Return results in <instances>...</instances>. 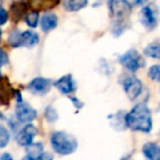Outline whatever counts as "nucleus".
<instances>
[{"label": "nucleus", "instance_id": "obj_1", "mask_svg": "<svg viewBox=\"0 0 160 160\" xmlns=\"http://www.w3.org/2000/svg\"><path fill=\"white\" fill-rule=\"evenodd\" d=\"M125 124L132 131L149 133L152 128V118L148 105L146 103L136 104L125 115Z\"/></svg>", "mask_w": 160, "mask_h": 160}, {"label": "nucleus", "instance_id": "obj_2", "mask_svg": "<svg viewBox=\"0 0 160 160\" xmlns=\"http://www.w3.org/2000/svg\"><path fill=\"white\" fill-rule=\"evenodd\" d=\"M51 145L55 152L62 156L70 155L75 152L78 148V142L75 136L62 131L54 132L52 134Z\"/></svg>", "mask_w": 160, "mask_h": 160}, {"label": "nucleus", "instance_id": "obj_3", "mask_svg": "<svg viewBox=\"0 0 160 160\" xmlns=\"http://www.w3.org/2000/svg\"><path fill=\"white\" fill-rule=\"evenodd\" d=\"M120 62L125 68L133 72L138 70L140 67H144L145 65L144 58L140 56V54L136 49H129L128 52L123 54L120 57Z\"/></svg>", "mask_w": 160, "mask_h": 160}, {"label": "nucleus", "instance_id": "obj_4", "mask_svg": "<svg viewBox=\"0 0 160 160\" xmlns=\"http://www.w3.org/2000/svg\"><path fill=\"white\" fill-rule=\"evenodd\" d=\"M158 17H159V12L156 5L148 3L142 7L140 11V22L147 30H152L158 23Z\"/></svg>", "mask_w": 160, "mask_h": 160}, {"label": "nucleus", "instance_id": "obj_5", "mask_svg": "<svg viewBox=\"0 0 160 160\" xmlns=\"http://www.w3.org/2000/svg\"><path fill=\"white\" fill-rule=\"evenodd\" d=\"M123 88H124V91L127 94V97L131 100H135L142 93V83L137 77L129 76V77L125 78L124 81H123Z\"/></svg>", "mask_w": 160, "mask_h": 160}, {"label": "nucleus", "instance_id": "obj_6", "mask_svg": "<svg viewBox=\"0 0 160 160\" xmlns=\"http://www.w3.org/2000/svg\"><path fill=\"white\" fill-rule=\"evenodd\" d=\"M36 134H38V128L34 125L32 124L25 125L17 134L16 136L17 142L20 146H25V147L31 146L33 144V139L36 136Z\"/></svg>", "mask_w": 160, "mask_h": 160}, {"label": "nucleus", "instance_id": "obj_7", "mask_svg": "<svg viewBox=\"0 0 160 160\" xmlns=\"http://www.w3.org/2000/svg\"><path fill=\"white\" fill-rule=\"evenodd\" d=\"M16 116L19 122L30 123L34 121L38 116V112L30 104L25 102H20L16 107Z\"/></svg>", "mask_w": 160, "mask_h": 160}, {"label": "nucleus", "instance_id": "obj_8", "mask_svg": "<svg viewBox=\"0 0 160 160\" xmlns=\"http://www.w3.org/2000/svg\"><path fill=\"white\" fill-rule=\"evenodd\" d=\"M52 85H53L52 80L43 77H36L30 81V83L28 85V89L32 93L38 94V96H43V94H46L49 91Z\"/></svg>", "mask_w": 160, "mask_h": 160}, {"label": "nucleus", "instance_id": "obj_9", "mask_svg": "<svg viewBox=\"0 0 160 160\" xmlns=\"http://www.w3.org/2000/svg\"><path fill=\"white\" fill-rule=\"evenodd\" d=\"M54 86L64 94H69L76 90V83L71 75L62 76V78L54 82Z\"/></svg>", "mask_w": 160, "mask_h": 160}, {"label": "nucleus", "instance_id": "obj_10", "mask_svg": "<svg viewBox=\"0 0 160 160\" xmlns=\"http://www.w3.org/2000/svg\"><path fill=\"white\" fill-rule=\"evenodd\" d=\"M110 12L115 18H123L132 10L131 5L127 1H110Z\"/></svg>", "mask_w": 160, "mask_h": 160}, {"label": "nucleus", "instance_id": "obj_11", "mask_svg": "<svg viewBox=\"0 0 160 160\" xmlns=\"http://www.w3.org/2000/svg\"><path fill=\"white\" fill-rule=\"evenodd\" d=\"M142 152L147 160H160V146L149 142L142 146Z\"/></svg>", "mask_w": 160, "mask_h": 160}, {"label": "nucleus", "instance_id": "obj_12", "mask_svg": "<svg viewBox=\"0 0 160 160\" xmlns=\"http://www.w3.org/2000/svg\"><path fill=\"white\" fill-rule=\"evenodd\" d=\"M0 87H1L0 88V101L2 104H7L10 102V99L13 96V89L6 77H2V79H1Z\"/></svg>", "mask_w": 160, "mask_h": 160}, {"label": "nucleus", "instance_id": "obj_13", "mask_svg": "<svg viewBox=\"0 0 160 160\" xmlns=\"http://www.w3.org/2000/svg\"><path fill=\"white\" fill-rule=\"evenodd\" d=\"M58 24V19L55 13L47 12L44 13L41 19V28L44 32H49L54 30Z\"/></svg>", "mask_w": 160, "mask_h": 160}, {"label": "nucleus", "instance_id": "obj_14", "mask_svg": "<svg viewBox=\"0 0 160 160\" xmlns=\"http://www.w3.org/2000/svg\"><path fill=\"white\" fill-rule=\"evenodd\" d=\"M40 42V36L38 33L33 31H24L22 32V40H21V45L25 47H34Z\"/></svg>", "mask_w": 160, "mask_h": 160}, {"label": "nucleus", "instance_id": "obj_15", "mask_svg": "<svg viewBox=\"0 0 160 160\" xmlns=\"http://www.w3.org/2000/svg\"><path fill=\"white\" fill-rule=\"evenodd\" d=\"M28 11V3L25 2H13L11 5V14L12 20L14 22L20 21V19Z\"/></svg>", "mask_w": 160, "mask_h": 160}, {"label": "nucleus", "instance_id": "obj_16", "mask_svg": "<svg viewBox=\"0 0 160 160\" xmlns=\"http://www.w3.org/2000/svg\"><path fill=\"white\" fill-rule=\"evenodd\" d=\"M27 156L33 158L34 160H38L44 153V146L41 142H35V144H32L31 146L27 147Z\"/></svg>", "mask_w": 160, "mask_h": 160}, {"label": "nucleus", "instance_id": "obj_17", "mask_svg": "<svg viewBox=\"0 0 160 160\" xmlns=\"http://www.w3.org/2000/svg\"><path fill=\"white\" fill-rule=\"evenodd\" d=\"M62 5L68 11H79L86 6H88V1L86 0H67L62 2Z\"/></svg>", "mask_w": 160, "mask_h": 160}, {"label": "nucleus", "instance_id": "obj_18", "mask_svg": "<svg viewBox=\"0 0 160 160\" xmlns=\"http://www.w3.org/2000/svg\"><path fill=\"white\" fill-rule=\"evenodd\" d=\"M145 55L160 59V43H151L145 48Z\"/></svg>", "mask_w": 160, "mask_h": 160}, {"label": "nucleus", "instance_id": "obj_19", "mask_svg": "<svg viewBox=\"0 0 160 160\" xmlns=\"http://www.w3.org/2000/svg\"><path fill=\"white\" fill-rule=\"evenodd\" d=\"M21 40H22V32H20L17 29L11 31L9 38H8V42L10 43V45H11L12 47L22 46V45H21Z\"/></svg>", "mask_w": 160, "mask_h": 160}, {"label": "nucleus", "instance_id": "obj_20", "mask_svg": "<svg viewBox=\"0 0 160 160\" xmlns=\"http://www.w3.org/2000/svg\"><path fill=\"white\" fill-rule=\"evenodd\" d=\"M38 20H40L38 11H35V10L30 11L29 13L25 16V22H27V24L29 25L30 28H32V29L36 28V25H38Z\"/></svg>", "mask_w": 160, "mask_h": 160}, {"label": "nucleus", "instance_id": "obj_21", "mask_svg": "<svg viewBox=\"0 0 160 160\" xmlns=\"http://www.w3.org/2000/svg\"><path fill=\"white\" fill-rule=\"evenodd\" d=\"M10 140V135L8 129L3 126L2 124L0 125V147L3 148V147L7 146V144Z\"/></svg>", "mask_w": 160, "mask_h": 160}, {"label": "nucleus", "instance_id": "obj_22", "mask_svg": "<svg viewBox=\"0 0 160 160\" xmlns=\"http://www.w3.org/2000/svg\"><path fill=\"white\" fill-rule=\"evenodd\" d=\"M148 76L153 81H160V66L159 65H153L149 68Z\"/></svg>", "mask_w": 160, "mask_h": 160}, {"label": "nucleus", "instance_id": "obj_23", "mask_svg": "<svg viewBox=\"0 0 160 160\" xmlns=\"http://www.w3.org/2000/svg\"><path fill=\"white\" fill-rule=\"evenodd\" d=\"M45 118H46L47 121H49V122H55L58 118V114L53 107H47L46 110H45Z\"/></svg>", "mask_w": 160, "mask_h": 160}, {"label": "nucleus", "instance_id": "obj_24", "mask_svg": "<svg viewBox=\"0 0 160 160\" xmlns=\"http://www.w3.org/2000/svg\"><path fill=\"white\" fill-rule=\"evenodd\" d=\"M8 18H9V14H8V12L6 11L5 8H0V24L3 25L6 22L8 21Z\"/></svg>", "mask_w": 160, "mask_h": 160}, {"label": "nucleus", "instance_id": "obj_25", "mask_svg": "<svg viewBox=\"0 0 160 160\" xmlns=\"http://www.w3.org/2000/svg\"><path fill=\"white\" fill-rule=\"evenodd\" d=\"M0 54H1V66L3 67L8 62H9V58L7 57V54H6L5 51H1Z\"/></svg>", "mask_w": 160, "mask_h": 160}, {"label": "nucleus", "instance_id": "obj_26", "mask_svg": "<svg viewBox=\"0 0 160 160\" xmlns=\"http://www.w3.org/2000/svg\"><path fill=\"white\" fill-rule=\"evenodd\" d=\"M38 160H54V157L49 152H44Z\"/></svg>", "mask_w": 160, "mask_h": 160}, {"label": "nucleus", "instance_id": "obj_27", "mask_svg": "<svg viewBox=\"0 0 160 160\" xmlns=\"http://www.w3.org/2000/svg\"><path fill=\"white\" fill-rule=\"evenodd\" d=\"M0 160H13L12 159V156L9 152H3L0 157Z\"/></svg>", "mask_w": 160, "mask_h": 160}, {"label": "nucleus", "instance_id": "obj_28", "mask_svg": "<svg viewBox=\"0 0 160 160\" xmlns=\"http://www.w3.org/2000/svg\"><path fill=\"white\" fill-rule=\"evenodd\" d=\"M22 160H34V159H33V158H31V157H29V156H25Z\"/></svg>", "mask_w": 160, "mask_h": 160}]
</instances>
